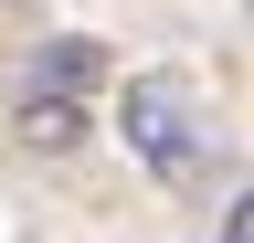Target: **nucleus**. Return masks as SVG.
Listing matches in <instances>:
<instances>
[{"instance_id": "nucleus-3", "label": "nucleus", "mask_w": 254, "mask_h": 243, "mask_svg": "<svg viewBox=\"0 0 254 243\" xmlns=\"http://www.w3.org/2000/svg\"><path fill=\"white\" fill-rule=\"evenodd\" d=\"M222 243H254V211H244V201L222 211Z\"/></svg>"}, {"instance_id": "nucleus-1", "label": "nucleus", "mask_w": 254, "mask_h": 243, "mask_svg": "<svg viewBox=\"0 0 254 243\" xmlns=\"http://www.w3.org/2000/svg\"><path fill=\"white\" fill-rule=\"evenodd\" d=\"M117 138H127V159H148V180H170V191H201L212 159H222L212 96H201V74H180V64H148V74L117 85Z\"/></svg>"}, {"instance_id": "nucleus-2", "label": "nucleus", "mask_w": 254, "mask_h": 243, "mask_svg": "<svg viewBox=\"0 0 254 243\" xmlns=\"http://www.w3.org/2000/svg\"><path fill=\"white\" fill-rule=\"evenodd\" d=\"M95 74H106V53H95L85 32H64L43 64H32L21 106H11L21 148H43V159H74V148H85V85H95Z\"/></svg>"}]
</instances>
